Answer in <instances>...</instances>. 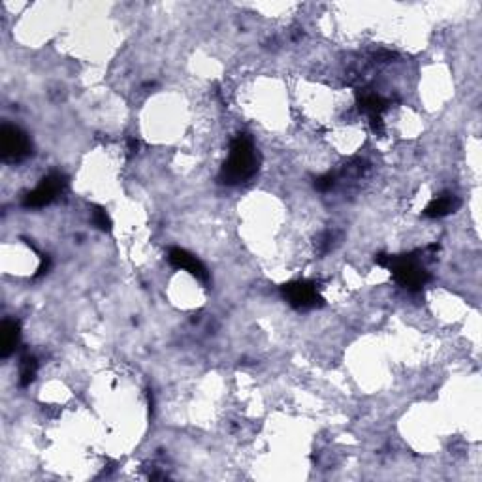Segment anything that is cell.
Segmentation results:
<instances>
[{"instance_id": "6da1fadb", "label": "cell", "mask_w": 482, "mask_h": 482, "mask_svg": "<svg viewBox=\"0 0 482 482\" xmlns=\"http://www.w3.org/2000/svg\"><path fill=\"white\" fill-rule=\"evenodd\" d=\"M257 168H259V161H257L253 142L245 134H237L230 144L228 161L224 162L218 179L221 183L240 185L253 178Z\"/></svg>"}, {"instance_id": "7a4b0ae2", "label": "cell", "mask_w": 482, "mask_h": 482, "mask_svg": "<svg viewBox=\"0 0 482 482\" xmlns=\"http://www.w3.org/2000/svg\"><path fill=\"white\" fill-rule=\"evenodd\" d=\"M375 260L379 266L390 270L394 279L409 290H419L430 281V273L416 262L413 254H402V257L379 254Z\"/></svg>"}, {"instance_id": "3957f363", "label": "cell", "mask_w": 482, "mask_h": 482, "mask_svg": "<svg viewBox=\"0 0 482 482\" xmlns=\"http://www.w3.org/2000/svg\"><path fill=\"white\" fill-rule=\"evenodd\" d=\"M32 151L30 140L23 130L12 125H4L0 130V153L2 159L10 162H19L27 159Z\"/></svg>"}, {"instance_id": "277c9868", "label": "cell", "mask_w": 482, "mask_h": 482, "mask_svg": "<svg viewBox=\"0 0 482 482\" xmlns=\"http://www.w3.org/2000/svg\"><path fill=\"white\" fill-rule=\"evenodd\" d=\"M66 178L61 172H53L42 179V183L35 190H30L29 194L25 196L23 206L25 207H44L51 204L64 189H66Z\"/></svg>"}, {"instance_id": "5b68a950", "label": "cell", "mask_w": 482, "mask_h": 482, "mask_svg": "<svg viewBox=\"0 0 482 482\" xmlns=\"http://www.w3.org/2000/svg\"><path fill=\"white\" fill-rule=\"evenodd\" d=\"M283 296L296 309H313L322 304V298L316 292V287L309 281L288 283L283 287Z\"/></svg>"}, {"instance_id": "8992f818", "label": "cell", "mask_w": 482, "mask_h": 482, "mask_svg": "<svg viewBox=\"0 0 482 482\" xmlns=\"http://www.w3.org/2000/svg\"><path fill=\"white\" fill-rule=\"evenodd\" d=\"M168 260H170V264H172L173 268H178V270H187L190 276H194L196 279H200V281H207V279H209V273H207L206 266L202 264L196 257L187 253L185 249H172L170 254H168Z\"/></svg>"}, {"instance_id": "52a82bcc", "label": "cell", "mask_w": 482, "mask_h": 482, "mask_svg": "<svg viewBox=\"0 0 482 482\" xmlns=\"http://www.w3.org/2000/svg\"><path fill=\"white\" fill-rule=\"evenodd\" d=\"M459 207L458 196L454 194H441L437 196L435 200H431L428 207L424 209V215L430 218H441L454 213Z\"/></svg>"}, {"instance_id": "ba28073f", "label": "cell", "mask_w": 482, "mask_h": 482, "mask_svg": "<svg viewBox=\"0 0 482 482\" xmlns=\"http://www.w3.org/2000/svg\"><path fill=\"white\" fill-rule=\"evenodd\" d=\"M19 343V322L18 321H4L0 326V354L6 358L16 350Z\"/></svg>"}, {"instance_id": "9c48e42d", "label": "cell", "mask_w": 482, "mask_h": 482, "mask_svg": "<svg viewBox=\"0 0 482 482\" xmlns=\"http://www.w3.org/2000/svg\"><path fill=\"white\" fill-rule=\"evenodd\" d=\"M360 111L368 115L369 119L371 117H381V113L386 109V102L381 97L373 94V92H366L360 97Z\"/></svg>"}, {"instance_id": "30bf717a", "label": "cell", "mask_w": 482, "mask_h": 482, "mask_svg": "<svg viewBox=\"0 0 482 482\" xmlns=\"http://www.w3.org/2000/svg\"><path fill=\"white\" fill-rule=\"evenodd\" d=\"M38 371V362L32 356H25L21 360V368H19V385L29 386L36 377Z\"/></svg>"}, {"instance_id": "8fae6325", "label": "cell", "mask_w": 482, "mask_h": 482, "mask_svg": "<svg viewBox=\"0 0 482 482\" xmlns=\"http://www.w3.org/2000/svg\"><path fill=\"white\" fill-rule=\"evenodd\" d=\"M92 223L97 224L100 230H104V232L111 230V221H109L108 213L104 211L102 207H92Z\"/></svg>"}, {"instance_id": "7c38bea8", "label": "cell", "mask_w": 482, "mask_h": 482, "mask_svg": "<svg viewBox=\"0 0 482 482\" xmlns=\"http://www.w3.org/2000/svg\"><path fill=\"white\" fill-rule=\"evenodd\" d=\"M315 187L319 190H330L332 189L333 187V175L332 173H326V175H321V178H316Z\"/></svg>"}, {"instance_id": "4fadbf2b", "label": "cell", "mask_w": 482, "mask_h": 482, "mask_svg": "<svg viewBox=\"0 0 482 482\" xmlns=\"http://www.w3.org/2000/svg\"><path fill=\"white\" fill-rule=\"evenodd\" d=\"M128 151H130V155H134V153H138V142L136 140H128Z\"/></svg>"}]
</instances>
